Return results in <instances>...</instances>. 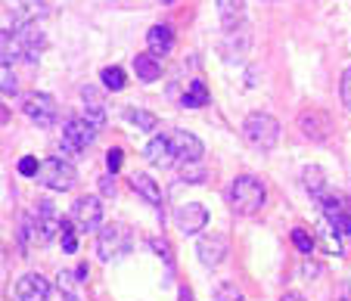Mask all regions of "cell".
<instances>
[{"instance_id": "obj_1", "label": "cell", "mask_w": 351, "mask_h": 301, "mask_svg": "<svg viewBox=\"0 0 351 301\" xmlns=\"http://www.w3.org/2000/svg\"><path fill=\"white\" fill-rule=\"evenodd\" d=\"M230 205L239 214H255L265 205V183L252 174H243L230 183Z\"/></svg>"}, {"instance_id": "obj_2", "label": "cell", "mask_w": 351, "mask_h": 301, "mask_svg": "<svg viewBox=\"0 0 351 301\" xmlns=\"http://www.w3.org/2000/svg\"><path fill=\"white\" fill-rule=\"evenodd\" d=\"M243 134L255 149H274L280 140V121L267 112H252L243 121Z\"/></svg>"}, {"instance_id": "obj_3", "label": "cell", "mask_w": 351, "mask_h": 301, "mask_svg": "<svg viewBox=\"0 0 351 301\" xmlns=\"http://www.w3.org/2000/svg\"><path fill=\"white\" fill-rule=\"evenodd\" d=\"M62 221L56 205L50 199H40L38 202V211L32 214V224H34V246H47V242H53L56 236L62 233Z\"/></svg>"}, {"instance_id": "obj_4", "label": "cell", "mask_w": 351, "mask_h": 301, "mask_svg": "<svg viewBox=\"0 0 351 301\" xmlns=\"http://www.w3.org/2000/svg\"><path fill=\"white\" fill-rule=\"evenodd\" d=\"M131 252V230L125 224H106L97 236V254L103 261H115Z\"/></svg>"}, {"instance_id": "obj_5", "label": "cell", "mask_w": 351, "mask_h": 301, "mask_svg": "<svg viewBox=\"0 0 351 301\" xmlns=\"http://www.w3.org/2000/svg\"><path fill=\"white\" fill-rule=\"evenodd\" d=\"M93 140H97V127H93L87 118H72V121H66V127H62L60 146L66 155H81Z\"/></svg>"}, {"instance_id": "obj_6", "label": "cell", "mask_w": 351, "mask_h": 301, "mask_svg": "<svg viewBox=\"0 0 351 301\" xmlns=\"http://www.w3.org/2000/svg\"><path fill=\"white\" fill-rule=\"evenodd\" d=\"M38 181L47 189H53V193H69L75 187V168L62 159H47V161H40Z\"/></svg>"}, {"instance_id": "obj_7", "label": "cell", "mask_w": 351, "mask_h": 301, "mask_svg": "<svg viewBox=\"0 0 351 301\" xmlns=\"http://www.w3.org/2000/svg\"><path fill=\"white\" fill-rule=\"evenodd\" d=\"M22 112L38 127H53L56 118H60V106L50 94H28L25 103H22Z\"/></svg>"}, {"instance_id": "obj_8", "label": "cell", "mask_w": 351, "mask_h": 301, "mask_svg": "<svg viewBox=\"0 0 351 301\" xmlns=\"http://www.w3.org/2000/svg\"><path fill=\"white\" fill-rule=\"evenodd\" d=\"M72 221L78 233H90V230H103V205L97 196H81L72 205Z\"/></svg>"}, {"instance_id": "obj_9", "label": "cell", "mask_w": 351, "mask_h": 301, "mask_svg": "<svg viewBox=\"0 0 351 301\" xmlns=\"http://www.w3.org/2000/svg\"><path fill=\"white\" fill-rule=\"evenodd\" d=\"M320 205H324L326 224H330L336 233L351 236V196H345V199H336V196H324V199H320Z\"/></svg>"}, {"instance_id": "obj_10", "label": "cell", "mask_w": 351, "mask_h": 301, "mask_svg": "<svg viewBox=\"0 0 351 301\" xmlns=\"http://www.w3.org/2000/svg\"><path fill=\"white\" fill-rule=\"evenodd\" d=\"M227 252H230V242H227L224 233H206L196 242V254L202 267H218L227 258Z\"/></svg>"}, {"instance_id": "obj_11", "label": "cell", "mask_w": 351, "mask_h": 301, "mask_svg": "<svg viewBox=\"0 0 351 301\" xmlns=\"http://www.w3.org/2000/svg\"><path fill=\"white\" fill-rule=\"evenodd\" d=\"M174 224L184 236H196L199 230H206L208 224V208L202 202H186V205H178L174 211Z\"/></svg>"}, {"instance_id": "obj_12", "label": "cell", "mask_w": 351, "mask_h": 301, "mask_svg": "<svg viewBox=\"0 0 351 301\" xmlns=\"http://www.w3.org/2000/svg\"><path fill=\"white\" fill-rule=\"evenodd\" d=\"M13 34H16V40L22 44L25 56H34L38 50H44V34H40V28H38V19H25V16L16 19Z\"/></svg>"}, {"instance_id": "obj_13", "label": "cell", "mask_w": 351, "mask_h": 301, "mask_svg": "<svg viewBox=\"0 0 351 301\" xmlns=\"http://www.w3.org/2000/svg\"><path fill=\"white\" fill-rule=\"evenodd\" d=\"M50 298V280L40 274H25L16 283V301H47Z\"/></svg>"}, {"instance_id": "obj_14", "label": "cell", "mask_w": 351, "mask_h": 301, "mask_svg": "<svg viewBox=\"0 0 351 301\" xmlns=\"http://www.w3.org/2000/svg\"><path fill=\"white\" fill-rule=\"evenodd\" d=\"M171 146H174V155H178V161H199L202 159V140H199L196 134H190V131H171Z\"/></svg>"}, {"instance_id": "obj_15", "label": "cell", "mask_w": 351, "mask_h": 301, "mask_svg": "<svg viewBox=\"0 0 351 301\" xmlns=\"http://www.w3.org/2000/svg\"><path fill=\"white\" fill-rule=\"evenodd\" d=\"M81 103H84V118L90 121L93 127H103L106 125V103H103V96H99L97 88H90V84H84L81 88Z\"/></svg>"}, {"instance_id": "obj_16", "label": "cell", "mask_w": 351, "mask_h": 301, "mask_svg": "<svg viewBox=\"0 0 351 301\" xmlns=\"http://www.w3.org/2000/svg\"><path fill=\"white\" fill-rule=\"evenodd\" d=\"M146 159L153 161V165H159V168H171L174 161H178L174 146H171V137H168V134L153 137V140H149V146H146Z\"/></svg>"}, {"instance_id": "obj_17", "label": "cell", "mask_w": 351, "mask_h": 301, "mask_svg": "<svg viewBox=\"0 0 351 301\" xmlns=\"http://www.w3.org/2000/svg\"><path fill=\"white\" fill-rule=\"evenodd\" d=\"M146 47H149V53L153 56H168L171 53V47H174V31H171V25H153L149 31H146Z\"/></svg>"}, {"instance_id": "obj_18", "label": "cell", "mask_w": 351, "mask_h": 301, "mask_svg": "<svg viewBox=\"0 0 351 301\" xmlns=\"http://www.w3.org/2000/svg\"><path fill=\"white\" fill-rule=\"evenodd\" d=\"M134 72H137V78L146 81V84L159 81V75H162L159 56H153V53H137V56H134Z\"/></svg>"}, {"instance_id": "obj_19", "label": "cell", "mask_w": 351, "mask_h": 301, "mask_svg": "<svg viewBox=\"0 0 351 301\" xmlns=\"http://www.w3.org/2000/svg\"><path fill=\"white\" fill-rule=\"evenodd\" d=\"M131 189L137 196H143L149 205H156V208L162 205V189H159V183H156L149 174H134L131 177Z\"/></svg>"}, {"instance_id": "obj_20", "label": "cell", "mask_w": 351, "mask_h": 301, "mask_svg": "<svg viewBox=\"0 0 351 301\" xmlns=\"http://www.w3.org/2000/svg\"><path fill=\"white\" fill-rule=\"evenodd\" d=\"M218 13H221V22H224L227 31H237V22H243V13H245V0H218Z\"/></svg>"}, {"instance_id": "obj_21", "label": "cell", "mask_w": 351, "mask_h": 301, "mask_svg": "<svg viewBox=\"0 0 351 301\" xmlns=\"http://www.w3.org/2000/svg\"><path fill=\"white\" fill-rule=\"evenodd\" d=\"M184 106L186 109H199V106H208V88L206 81H190V88H186L184 94Z\"/></svg>"}, {"instance_id": "obj_22", "label": "cell", "mask_w": 351, "mask_h": 301, "mask_svg": "<svg viewBox=\"0 0 351 301\" xmlns=\"http://www.w3.org/2000/svg\"><path fill=\"white\" fill-rule=\"evenodd\" d=\"M302 181H305V189L311 196H317V199H324V189H326V181H324V171H320L317 165L305 168L302 171Z\"/></svg>"}, {"instance_id": "obj_23", "label": "cell", "mask_w": 351, "mask_h": 301, "mask_svg": "<svg viewBox=\"0 0 351 301\" xmlns=\"http://www.w3.org/2000/svg\"><path fill=\"white\" fill-rule=\"evenodd\" d=\"M0 44H3V62H7V66H13L19 56H25V50H22V44L16 40L13 31H3V34H0Z\"/></svg>"}, {"instance_id": "obj_24", "label": "cell", "mask_w": 351, "mask_h": 301, "mask_svg": "<svg viewBox=\"0 0 351 301\" xmlns=\"http://www.w3.org/2000/svg\"><path fill=\"white\" fill-rule=\"evenodd\" d=\"M99 81H103V88L106 90H125V84H128L125 68H119V66L103 68V72H99Z\"/></svg>"}, {"instance_id": "obj_25", "label": "cell", "mask_w": 351, "mask_h": 301, "mask_svg": "<svg viewBox=\"0 0 351 301\" xmlns=\"http://www.w3.org/2000/svg\"><path fill=\"white\" fill-rule=\"evenodd\" d=\"M125 115L131 125L140 127V131H156V125H159V118H156L153 112H143V109H128Z\"/></svg>"}, {"instance_id": "obj_26", "label": "cell", "mask_w": 351, "mask_h": 301, "mask_svg": "<svg viewBox=\"0 0 351 301\" xmlns=\"http://www.w3.org/2000/svg\"><path fill=\"white\" fill-rule=\"evenodd\" d=\"M78 227H75V221L69 218V221H62V233H60V239H62V248H66L69 254H75L78 252Z\"/></svg>"}, {"instance_id": "obj_27", "label": "cell", "mask_w": 351, "mask_h": 301, "mask_svg": "<svg viewBox=\"0 0 351 301\" xmlns=\"http://www.w3.org/2000/svg\"><path fill=\"white\" fill-rule=\"evenodd\" d=\"M215 301H245V295L237 289V283H221L215 289Z\"/></svg>"}, {"instance_id": "obj_28", "label": "cell", "mask_w": 351, "mask_h": 301, "mask_svg": "<svg viewBox=\"0 0 351 301\" xmlns=\"http://www.w3.org/2000/svg\"><path fill=\"white\" fill-rule=\"evenodd\" d=\"M292 242H295V248H298L302 254H311V252H314V239H311V236H308L302 227L292 230Z\"/></svg>"}, {"instance_id": "obj_29", "label": "cell", "mask_w": 351, "mask_h": 301, "mask_svg": "<svg viewBox=\"0 0 351 301\" xmlns=\"http://www.w3.org/2000/svg\"><path fill=\"white\" fill-rule=\"evenodd\" d=\"M202 177H206V168L199 165V161H190V165L184 168V181L186 183H202Z\"/></svg>"}, {"instance_id": "obj_30", "label": "cell", "mask_w": 351, "mask_h": 301, "mask_svg": "<svg viewBox=\"0 0 351 301\" xmlns=\"http://www.w3.org/2000/svg\"><path fill=\"white\" fill-rule=\"evenodd\" d=\"M0 72H3V94H7V96H13L16 90H19V84H16V75H13V68H10L7 62H3V68H0Z\"/></svg>"}, {"instance_id": "obj_31", "label": "cell", "mask_w": 351, "mask_h": 301, "mask_svg": "<svg viewBox=\"0 0 351 301\" xmlns=\"http://www.w3.org/2000/svg\"><path fill=\"white\" fill-rule=\"evenodd\" d=\"M38 171H40L38 159H32V155L19 159V174H22V177H38Z\"/></svg>"}, {"instance_id": "obj_32", "label": "cell", "mask_w": 351, "mask_h": 301, "mask_svg": "<svg viewBox=\"0 0 351 301\" xmlns=\"http://www.w3.org/2000/svg\"><path fill=\"white\" fill-rule=\"evenodd\" d=\"M342 106L351 112V68H345L342 75Z\"/></svg>"}, {"instance_id": "obj_33", "label": "cell", "mask_w": 351, "mask_h": 301, "mask_svg": "<svg viewBox=\"0 0 351 301\" xmlns=\"http://www.w3.org/2000/svg\"><path fill=\"white\" fill-rule=\"evenodd\" d=\"M106 168L112 171V174L119 171V168H121V149H109V153H106Z\"/></svg>"}, {"instance_id": "obj_34", "label": "cell", "mask_w": 351, "mask_h": 301, "mask_svg": "<svg viewBox=\"0 0 351 301\" xmlns=\"http://www.w3.org/2000/svg\"><path fill=\"white\" fill-rule=\"evenodd\" d=\"M149 246H153L156 252H159V254H162V258H165L168 264H171V248H168V242H159V239H153V242H149Z\"/></svg>"}, {"instance_id": "obj_35", "label": "cell", "mask_w": 351, "mask_h": 301, "mask_svg": "<svg viewBox=\"0 0 351 301\" xmlns=\"http://www.w3.org/2000/svg\"><path fill=\"white\" fill-rule=\"evenodd\" d=\"M99 189H103V193H115V183H112V177H99Z\"/></svg>"}, {"instance_id": "obj_36", "label": "cell", "mask_w": 351, "mask_h": 301, "mask_svg": "<svg viewBox=\"0 0 351 301\" xmlns=\"http://www.w3.org/2000/svg\"><path fill=\"white\" fill-rule=\"evenodd\" d=\"M75 276H78V283H87V264H78V270H75Z\"/></svg>"}, {"instance_id": "obj_37", "label": "cell", "mask_w": 351, "mask_h": 301, "mask_svg": "<svg viewBox=\"0 0 351 301\" xmlns=\"http://www.w3.org/2000/svg\"><path fill=\"white\" fill-rule=\"evenodd\" d=\"M178 301H193V292H190V289H180V292H178Z\"/></svg>"}, {"instance_id": "obj_38", "label": "cell", "mask_w": 351, "mask_h": 301, "mask_svg": "<svg viewBox=\"0 0 351 301\" xmlns=\"http://www.w3.org/2000/svg\"><path fill=\"white\" fill-rule=\"evenodd\" d=\"M280 301H305V298H302V295H298V292H286Z\"/></svg>"}, {"instance_id": "obj_39", "label": "cell", "mask_w": 351, "mask_h": 301, "mask_svg": "<svg viewBox=\"0 0 351 301\" xmlns=\"http://www.w3.org/2000/svg\"><path fill=\"white\" fill-rule=\"evenodd\" d=\"M339 301H351V286H345V292H342V298Z\"/></svg>"}]
</instances>
